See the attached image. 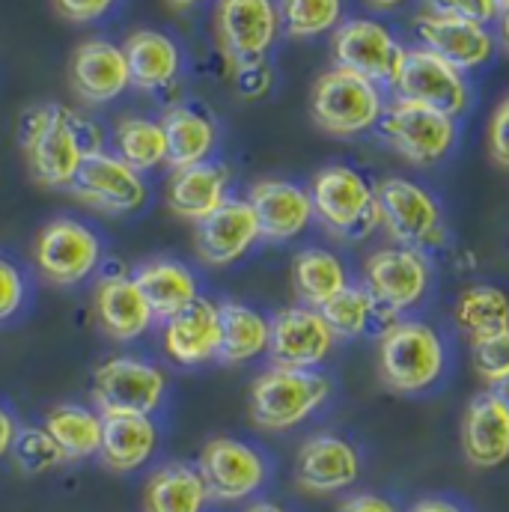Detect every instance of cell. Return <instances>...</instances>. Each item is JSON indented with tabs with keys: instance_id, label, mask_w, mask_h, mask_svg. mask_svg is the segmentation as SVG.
<instances>
[{
	"instance_id": "6da1fadb",
	"label": "cell",
	"mask_w": 509,
	"mask_h": 512,
	"mask_svg": "<svg viewBox=\"0 0 509 512\" xmlns=\"http://www.w3.org/2000/svg\"><path fill=\"white\" fill-rule=\"evenodd\" d=\"M18 140L30 173L45 188H72L81 161L102 152V131L63 105L33 108L21 117Z\"/></svg>"
},
{
	"instance_id": "7a4b0ae2",
	"label": "cell",
	"mask_w": 509,
	"mask_h": 512,
	"mask_svg": "<svg viewBox=\"0 0 509 512\" xmlns=\"http://www.w3.org/2000/svg\"><path fill=\"white\" fill-rule=\"evenodd\" d=\"M441 334L426 322H390L379 343V376L393 393H423L444 376Z\"/></svg>"
},
{
	"instance_id": "3957f363",
	"label": "cell",
	"mask_w": 509,
	"mask_h": 512,
	"mask_svg": "<svg viewBox=\"0 0 509 512\" xmlns=\"http://www.w3.org/2000/svg\"><path fill=\"white\" fill-rule=\"evenodd\" d=\"M331 396V382L316 370H265L248 396V414L256 429L286 432L313 417Z\"/></svg>"
},
{
	"instance_id": "277c9868",
	"label": "cell",
	"mask_w": 509,
	"mask_h": 512,
	"mask_svg": "<svg viewBox=\"0 0 509 512\" xmlns=\"http://www.w3.org/2000/svg\"><path fill=\"white\" fill-rule=\"evenodd\" d=\"M384 99L379 84L349 69H328L316 78L310 93V117L325 134L358 137L379 126Z\"/></svg>"
},
{
	"instance_id": "5b68a950",
	"label": "cell",
	"mask_w": 509,
	"mask_h": 512,
	"mask_svg": "<svg viewBox=\"0 0 509 512\" xmlns=\"http://www.w3.org/2000/svg\"><path fill=\"white\" fill-rule=\"evenodd\" d=\"M313 218H319L331 233L349 239H367L382 227V209L376 203V188L346 164H331L313 176L310 185Z\"/></svg>"
},
{
	"instance_id": "8992f818",
	"label": "cell",
	"mask_w": 509,
	"mask_h": 512,
	"mask_svg": "<svg viewBox=\"0 0 509 512\" xmlns=\"http://www.w3.org/2000/svg\"><path fill=\"white\" fill-rule=\"evenodd\" d=\"M376 203L382 209V227L402 248H435L444 242L441 203L417 182L390 176L376 185Z\"/></svg>"
},
{
	"instance_id": "52a82bcc",
	"label": "cell",
	"mask_w": 509,
	"mask_h": 512,
	"mask_svg": "<svg viewBox=\"0 0 509 512\" xmlns=\"http://www.w3.org/2000/svg\"><path fill=\"white\" fill-rule=\"evenodd\" d=\"M384 143L414 167L438 164L456 143V120L408 99L387 105L379 120Z\"/></svg>"
},
{
	"instance_id": "ba28073f",
	"label": "cell",
	"mask_w": 509,
	"mask_h": 512,
	"mask_svg": "<svg viewBox=\"0 0 509 512\" xmlns=\"http://www.w3.org/2000/svg\"><path fill=\"white\" fill-rule=\"evenodd\" d=\"M167 393V376L161 367L140 358H108L93 373V402L102 417L114 414H143L161 405Z\"/></svg>"
},
{
	"instance_id": "9c48e42d",
	"label": "cell",
	"mask_w": 509,
	"mask_h": 512,
	"mask_svg": "<svg viewBox=\"0 0 509 512\" xmlns=\"http://www.w3.org/2000/svg\"><path fill=\"white\" fill-rule=\"evenodd\" d=\"M33 262L48 283L78 286L99 268L102 242L87 224L75 218H54L36 236Z\"/></svg>"
},
{
	"instance_id": "30bf717a",
	"label": "cell",
	"mask_w": 509,
	"mask_h": 512,
	"mask_svg": "<svg viewBox=\"0 0 509 512\" xmlns=\"http://www.w3.org/2000/svg\"><path fill=\"white\" fill-rule=\"evenodd\" d=\"M197 471L206 483L209 501L239 504L254 498L268 480V465L262 453L239 438H209L200 450Z\"/></svg>"
},
{
	"instance_id": "8fae6325",
	"label": "cell",
	"mask_w": 509,
	"mask_h": 512,
	"mask_svg": "<svg viewBox=\"0 0 509 512\" xmlns=\"http://www.w3.org/2000/svg\"><path fill=\"white\" fill-rule=\"evenodd\" d=\"M331 51L340 69L358 72L373 84H396L405 63V48L399 39L373 18L340 21L331 39Z\"/></svg>"
},
{
	"instance_id": "7c38bea8",
	"label": "cell",
	"mask_w": 509,
	"mask_h": 512,
	"mask_svg": "<svg viewBox=\"0 0 509 512\" xmlns=\"http://www.w3.org/2000/svg\"><path fill=\"white\" fill-rule=\"evenodd\" d=\"M393 87L399 90V99L417 102L453 120L465 114L471 102L465 72H459L456 66L432 54L429 48L405 51V63Z\"/></svg>"
},
{
	"instance_id": "4fadbf2b",
	"label": "cell",
	"mask_w": 509,
	"mask_h": 512,
	"mask_svg": "<svg viewBox=\"0 0 509 512\" xmlns=\"http://www.w3.org/2000/svg\"><path fill=\"white\" fill-rule=\"evenodd\" d=\"M432 283V268L423 251L414 248H379L364 262V286L387 313H405L417 307Z\"/></svg>"
},
{
	"instance_id": "5bb4252c",
	"label": "cell",
	"mask_w": 509,
	"mask_h": 512,
	"mask_svg": "<svg viewBox=\"0 0 509 512\" xmlns=\"http://www.w3.org/2000/svg\"><path fill=\"white\" fill-rule=\"evenodd\" d=\"M334 331L313 307H286L271 316L268 358L283 370H316L334 352Z\"/></svg>"
},
{
	"instance_id": "9a60e30c",
	"label": "cell",
	"mask_w": 509,
	"mask_h": 512,
	"mask_svg": "<svg viewBox=\"0 0 509 512\" xmlns=\"http://www.w3.org/2000/svg\"><path fill=\"white\" fill-rule=\"evenodd\" d=\"M215 30L221 48L236 66L265 60L280 33V12L274 0H218Z\"/></svg>"
},
{
	"instance_id": "2e32d148",
	"label": "cell",
	"mask_w": 509,
	"mask_h": 512,
	"mask_svg": "<svg viewBox=\"0 0 509 512\" xmlns=\"http://www.w3.org/2000/svg\"><path fill=\"white\" fill-rule=\"evenodd\" d=\"M361 468V453L352 441L319 432L298 447L295 483L307 495H337L361 480Z\"/></svg>"
},
{
	"instance_id": "e0dca14e",
	"label": "cell",
	"mask_w": 509,
	"mask_h": 512,
	"mask_svg": "<svg viewBox=\"0 0 509 512\" xmlns=\"http://www.w3.org/2000/svg\"><path fill=\"white\" fill-rule=\"evenodd\" d=\"M72 191L93 209L108 215H128L146 203L143 176L111 152H93L81 161Z\"/></svg>"
},
{
	"instance_id": "ac0fdd59",
	"label": "cell",
	"mask_w": 509,
	"mask_h": 512,
	"mask_svg": "<svg viewBox=\"0 0 509 512\" xmlns=\"http://www.w3.org/2000/svg\"><path fill=\"white\" fill-rule=\"evenodd\" d=\"M417 36L423 48L456 66L459 72H471L486 66L495 57V36L489 33L486 24L456 18V15H441V12H426L417 18Z\"/></svg>"
},
{
	"instance_id": "d6986e66",
	"label": "cell",
	"mask_w": 509,
	"mask_h": 512,
	"mask_svg": "<svg viewBox=\"0 0 509 512\" xmlns=\"http://www.w3.org/2000/svg\"><path fill=\"white\" fill-rule=\"evenodd\" d=\"M259 224L248 200H227L218 212L203 218L194 233V251L215 268H227L259 242Z\"/></svg>"
},
{
	"instance_id": "ffe728a7",
	"label": "cell",
	"mask_w": 509,
	"mask_h": 512,
	"mask_svg": "<svg viewBox=\"0 0 509 512\" xmlns=\"http://www.w3.org/2000/svg\"><path fill=\"white\" fill-rule=\"evenodd\" d=\"M462 453L480 471H495L509 462V411L492 387L477 393L465 411Z\"/></svg>"
},
{
	"instance_id": "44dd1931",
	"label": "cell",
	"mask_w": 509,
	"mask_h": 512,
	"mask_svg": "<svg viewBox=\"0 0 509 512\" xmlns=\"http://www.w3.org/2000/svg\"><path fill=\"white\" fill-rule=\"evenodd\" d=\"M259 224V236L265 242H292L313 221L310 191L286 179H262L251 188L248 197Z\"/></svg>"
},
{
	"instance_id": "7402d4cb",
	"label": "cell",
	"mask_w": 509,
	"mask_h": 512,
	"mask_svg": "<svg viewBox=\"0 0 509 512\" xmlns=\"http://www.w3.org/2000/svg\"><path fill=\"white\" fill-rule=\"evenodd\" d=\"M164 352L179 367H197L221 355V310L209 298H197L164 322Z\"/></svg>"
},
{
	"instance_id": "603a6c76",
	"label": "cell",
	"mask_w": 509,
	"mask_h": 512,
	"mask_svg": "<svg viewBox=\"0 0 509 512\" xmlns=\"http://www.w3.org/2000/svg\"><path fill=\"white\" fill-rule=\"evenodd\" d=\"M69 78H72L75 93L90 105L114 102L131 84L123 48L105 39H90L75 48Z\"/></svg>"
},
{
	"instance_id": "cb8c5ba5",
	"label": "cell",
	"mask_w": 509,
	"mask_h": 512,
	"mask_svg": "<svg viewBox=\"0 0 509 512\" xmlns=\"http://www.w3.org/2000/svg\"><path fill=\"white\" fill-rule=\"evenodd\" d=\"M227 191H230V170L224 164L203 161L194 167L173 170L164 188V203L173 215L200 224L230 200Z\"/></svg>"
},
{
	"instance_id": "d4e9b609",
	"label": "cell",
	"mask_w": 509,
	"mask_h": 512,
	"mask_svg": "<svg viewBox=\"0 0 509 512\" xmlns=\"http://www.w3.org/2000/svg\"><path fill=\"white\" fill-rule=\"evenodd\" d=\"M93 304H96L102 331L120 343H131V340L143 337L149 331V325L155 322L143 292L137 289V283L131 277H123V274L105 277L96 286Z\"/></svg>"
},
{
	"instance_id": "484cf974",
	"label": "cell",
	"mask_w": 509,
	"mask_h": 512,
	"mask_svg": "<svg viewBox=\"0 0 509 512\" xmlns=\"http://www.w3.org/2000/svg\"><path fill=\"white\" fill-rule=\"evenodd\" d=\"M131 280L143 292L152 316L161 322H167L170 316H176L200 298L194 271L176 259H149L134 268Z\"/></svg>"
},
{
	"instance_id": "4316f807",
	"label": "cell",
	"mask_w": 509,
	"mask_h": 512,
	"mask_svg": "<svg viewBox=\"0 0 509 512\" xmlns=\"http://www.w3.org/2000/svg\"><path fill=\"white\" fill-rule=\"evenodd\" d=\"M158 450V426L152 417L143 414H114L102 423V447L99 459L117 471L131 474L143 468Z\"/></svg>"
},
{
	"instance_id": "83f0119b",
	"label": "cell",
	"mask_w": 509,
	"mask_h": 512,
	"mask_svg": "<svg viewBox=\"0 0 509 512\" xmlns=\"http://www.w3.org/2000/svg\"><path fill=\"white\" fill-rule=\"evenodd\" d=\"M128 78L137 90H161L179 72V48L158 30H134L123 42Z\"/></svg>"
},
{
	"instance_id": "f1b7e54d",
	"label": "cell",
	"mask_w": 509,
	"mask_h": 512,
	"mask_svg": "<svg viewBox=\"0 0 509 512\" xmlns=\"http://www.w3.org/2000/svg\"><path fill=\"white\" fill-rule=\"evenodd\" d=\"M209 504L206 483L185 462L161 465L143 486V512H203Z\"/></svg>"
},
{
	"instance_id": "f546056e",
	"label": "cell",
	"mask_w": 509,
	"mask_h": 512,
	"mask_svg": "<svg viewBox=\"0 0 509 512\" xmlns=\"http://www.w3.org/2000/svg\"><path fill=\"white\" fill-rule=\"evenodd\" d=\"M102 423H105V417L96 408L60 402V405H54L45 414L42 429L60 447V453H63L66 462H81V459L99 456V447H102Z\"/></svg>"
},
{
	"instance_id": "4dcf8cb0",
	"label": "cell",
	"mask_w": 509,
	"mask_h": 512,
	"mask_svg": "<svg viewBox=\"0 0 509 512\" xmlns=\"http://www.w3.org/2000/svg\"><path fill=\"white\" fill-rule=\"evenodd\" d=\"M161 128L167 137V164L173 170L209 161L218 140V128L203 111H194L188 105L170 108L161 120Z\"/></svg>"
},
{
	"instance_id": "1f68e13d",
	"label": "cell",
	"mask_w": 509,
	"mask_h": 512,
	"mask_svg": "<svg viewBox=\"0 0 509 512\" xmlns=\"http://www.w3.org/2000/svg\"><path fill=\"white\" fill-rule=\"evenodd\" d=\"M349 286L343 259L325 248H304L292 259V289L304 307L319 310Z\"/></svg>"
},
{
	"instance_id": "d6a6232c",
	"label": "cell",
	"mask_w": 509,
	"mask_h": 512,
	"mask_svg": "<svg viewBox=\"0 0 509 512\" xmlns=\"http://www.w3.org/2000/svg\"><path fill=\"white\" fill-rule=\"evenodd\" d=\"M221 361L227 364H248L268 352L271 337V319L259 310L239 304V301H221Z\"/></svg>"
},
{
	"instance_id": "836d02e7",
	"label": "cell",
	"mask_w": 509,
	"mask_h": 512,
	"mask_svg": "<svg viewBox=\"0 0 509 512\" xmlns=\"http://www.w3.org/2000/svg\"><path fill=\"white\" fill-rule=\"evenodd\" d=\"M456 325L468 340H486L509 331V295L501 286L474 283L456 301Z\"/></svg>"
},
{
	"instance_id": "e575fe53",
	"label": "cell",
	"mask_w": 509,
	"mask_h": 512,
	"mask_svg": "<svg viewBox=\"0 0 509 512\" xmlns=\"http://www.w3.org/2000/svg\"><path fill=\"white\" fill-rule=\"evenodd\" d=\"M319 313L325 316V322L331 325L334 337H364L382 316L393 319V313H387L382 304L367 292V286H346L343 292H337L328 304L319 307Z\"/></svg>"
},
{
	"instance_id": "d590c367",
	"label": "cell",
	"mask_w": 509,
	"mask_h": 512,
	"mask_svg": "<svg viewBox=\"0 0 509 512\" xmlns=\"http://www.w3.org/2000/svg\"><path fill=\"white\" fill-rule=\"evenodd\" d=\"M114 146H117V158H123L137 173L167 164V137L161 123L126 117L114 128Z\"/></svg>"
},
{
	"instance_id": "8d00e7d4",
	"label": "cell",
	"mask_w": 509,
	"mask_h": 512,
	"mask_svg": "<svg viewBox=\"0 0 509 512\" xmlns=\"http://www.w3.org/2000/svg\"><path fill=\"white\" fill-rule=\"evenodd\" d=\"M280 27L292 39H313L337 30L343 21V0H280Z\"/></svg>"
},
{
	"instance_id": "74e56055",
	"label": "cell",
	"mask_w": 509,
	"mask_h": 512,
	"mask_svg": "<svg viewBox=\"0 0 509 512\" xmlns=\"http://www.w3.org/2000/svg\"><path fill=\"white\" fill-rule=\"evenodd\" d=\"M9 453H12L18 471H24L30 477L45 474V471H51V468H57V465L66 462L63 453H60V447L51 441V435L42 426H24V429H18Z\"/></svg>"
},
{
	"instance_id": "f35d334b",
	"label": "cell",
	"mask_w": 509,
	"mask_h": 512,
	"mask_svg": "<svg viewBox=\"0 0 509 512\" xmlns=\"http://www.w3.org/2000/svg\"><path fill=\"white\" fill-rule=\"evenodd\" d=\"M471 364L474 373L489 384L498 387L509 379V331L486 337V340H471Z\"/></svg>"
},
{
	"instance_id": "ab89813d",
	"label": "cell",
	"mask_w": 509,
	"mask_h": 512,
	"mask_svg": "<svg viewBox=\"0 0 509 512\" xmlns=\"http://www.w3.org/2000/svg\"><path fill=\"white\" fill-rule=\"evenodd\" d=\"M432 12L441 15H456V18H468L477 24H489L501 15L498 0H429Z\"/></svg>"
},
{
	"instance_id": "60d3db41",
	"label": "cell",
	"mask_w": 509,
	"mask_h": 512,
	"mask_svg": "<svg viewBox=\"0 0 509 512\" xmlns=\"http://www.w3.org/2000/svg\"><path fill=\"white\" fill-rule=\"evenodd\" d=\"M486 143H489V155L498 167L509 170V96L498 102V108L489 117L486 128Z\"/></svg>"
},
{
	"instance_id": "b9f144b4",
	"label": "cell",
	"mask_w": 509,
	"mask_h": 512,
	"mask_svg": "<svg viewBox=\"0 0 509 512\" xmlns=\"http://www.w3.org/2000/svg\"><path fill=\"white\" fill-rule=\"evenodd\" d=\"M24 304V277L21 271L0 256V322L15 316Z\"/></svg>"
},
{
	"instance_id": "7bdbcfd3",
	"label": "cell",
	"mask_w": 509,
	"mask_h": 512,
	"mask_svg": "<svg viewBox=\"0 0 509 512\" xmlns=\"http://www.w3.org/2000/svg\"><path fill=\"white\" fill-rule=\"evenodd\" d=\"M271 69L265 66V60L259 63H248V66H236V87L245 99H259L271 90Z\"/></svg>"
},
{
	"instance_id": "ee69618b",
	"label": "cell",
	"mask_w": 509,
	"mask_h": 512,
	"mask_svg": "<svg viewBox=\"0 0 509 512\" xmlns=\"http://www.w3.org/2000/svg\"><path fill=\"white\" fill-rule=\"evenodd\" d=\"M54 6H57V12H60L63 18L84 24V21L102 18V15L114 6V0H54Z\"/></svg>"
},
{
	"instance_id": "f6af8a7d",
	"label": "cell",
	"mask_w": 509,
	"mask_h": 512,
	"mask_svg": "<svg viewBox=\"0 0 509 512\" xmlns=\"http://www.w3.org/2000/svg\"><path fill=\"white\" fill-rule=\"evenodd\" d=\"M337 512H399V507L376 492H361V495H352L340 504Z\"/></svg>"
},
{
	"instance_id": "bcb514c9",
	"label": "cell",
	"mask_w": 509,
	"mask_h": 512,
	"mask_svg": "<svg viewBox=\"0 0 509 512\" xmlns=\"http://www.w3.org/2000/svg\"><path fill=\"white\" fill-rule=\"evenodd\" d=\"M15 435H18V426H15V420H12V414L0 405V459L12 450Z\"/></svg>"
},
{
	"instance_id": "7dc6e473",
	"label": "cell",
	"mask_w": 509,
	"mask_h": 512,
	"mask_svg": "<svg viewBox=\"0 0 509 512\" xmlns=\"http://www.w3.org/2000/svg\"><path fill=\"white\" fill-rule=\"evenodd\" d=\"M408 512H465L459 504H453V501H447V498H423V501H417L414 507Z\"/></svg>"
},
{
	"instance_id": "c3c4849f",
	"label": "cell",
	"mask_w": 509,
	"mask_h": 512,
	"mask_svg": "<svg viewBox=\"0 0 509 512\" xmlns=\"http://www.w3.org/2000/svg\"><path fill=\"white\" fill-rule=\"evenodd\" d=\"M498 39H501V45L507 48L509 54V9H504V12L498 15Z\"/></svg>"
},
{
	"instance_id": "681fc988",
	"label": "cell",
	"mask_w": 509,
	"mask_h": 512,
	"mask_svg": "<svg viewBox=\"0 0 509 512\" xmlns=\"http://www.w3.org/2000/svg\"><path fill=\"white\" fill-rule=\"evenodd\" d=\"M245 512H289L286 507H280V504H274V501H256L251 504Z\"/></svg>"
},
{
	"instance_id": "f907efd6",
	"label": "cell",
	"mask_w": 509,
	"mask_h": 512,
	"mask_svg": "<svg viewBox=\"0 0 509 512\" xmlns=\"http://www.w3.org/2000/svg\"><path fill=\"white\" fill-rule=\"evenodd\" d=\"M370 6H376V9H396V6H402L405 0H367Z\"/></svg>"
},
{
	"instance_id": "816d5d0a",
	"label": "cell",
	"mask_w": 509,
	"mask_h": 512,
	"mask_svg": "<svg viewBox=\"0 0 509 512\" xmlns=\"http://www.w3.org/2000/svg\"><path fill=\"white\" fill-rule=\"evenodd\" d=\"M492 390H495V393L501 396V402L507 405V411H509V379L504 384H498V387H492Z\"/></svg>"
},
{
	"instance_id": "f5cc1de1",
	"label": "cell",
	"mask_w": 509,
	"mask_h": 512,
	"mask_svg": "<svg viewBox=\"0 0 509 512\" xmlns=\"http://www.w3.org/2000/svg\"><path fill=\"white\" fill-rule=\"evenodd\" d=\"M167 3H170L173 9H188V6H194L197 0H167Z\"/></svg>"
},
{
	"instance_id": "db71d44e",
	"label": "cell",
	"mask_w": 509,
	"mask_h": 512,
	"mask_svg": "<svg viewBox=\"0 0 509 512\" xmlns=\"http://www.w3.org/2000/svg\"><path fill=\"white\" fill-rule=\"evenodd\" d=\"M498 6H501V12H504V9H509V0H498Z\"/></svg>"
}]
</instances>
